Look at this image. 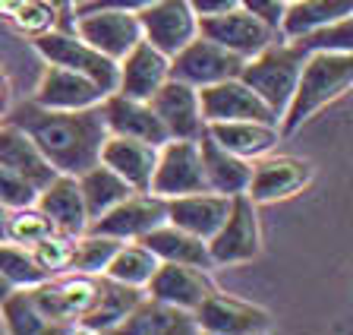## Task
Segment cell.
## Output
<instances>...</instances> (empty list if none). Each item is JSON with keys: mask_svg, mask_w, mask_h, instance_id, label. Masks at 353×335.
Segmentation results:
<instances>
[{"mask_svg": "<svg viewBox=\"0 0 353 335\" xmlns=\"http://www.w3.org/2000/svg\"><path fill=\"white\" fill-rule=\"evenodd\" d=\"M10 120L35 140L41 155L54 164V171L73 174V178L101 162V146L110 136L101 104H92L82 111H51L29 102L16 108Z\"/></svg>", "mask_w": 353, "mask_h": 335, "instance_id": "cell-1", "label": "cell"}, {"mask_svg": "<svg viewBox=\"0 0 353 335\" xmlns=\"http://www.w3.org/2000/svg\"><path fill=\"white\" fill-rule=\"evenodd\" d=\"M353 92V54L309 51L303 60L294 98L281 114V136H290L309 124L319 111Z\"/></svg>", "mask_w": 353, "mask_h": 335, "instance_id": "cell-2", "label": "cell"}, {"mask_svg": "<svg viewBox=\"0 0 353 335\" xmlns=\"http://www.w3.org/2000/svg\"><path fill=\"white\" fill-rule=\"evenodd\" d=\"M303 60H306V51L300 45L287 41V38H274L268 48L252 54L250 60H243L240 79L252 86V92H259V98L281 117L294 98Z\"/></svg>", "mask_w": 353, "mask_h": 335, "instance_id": "cell-3", "label": "cell"}, {"mask_svg": "<svg viewBox=\"0 0 353 335\" xmlns=\"http://www.w3.org/2000/svg\"><path fill=\"white\" fill-rule=\"evenodd\" d=\"M38 57L44 64H57V67L76 70V73L95 79L104 92L117 89V60H110L108 54H101L98 48H92L88 41H82L73 29H51L44 35L32 38Z\"/></svg>", "mask_w": 353, "mask_h": 335, "instance_id": "cell-4", "label": "cell"}, {"mask_svg": "<svg viewBox=\"0 0 353 335\" xmlns=\"http://www.w3.org/2000/svg\"><path fill=\"white\" fill-rule=\"evenodd\" d=\"M29 291L44 310V316L57 326V332H73L76 323L82 320V313L92 307V300L98 294V276L66 269L57 276H48Z\"/></svg>", "mask_w": 353, "mask_h": 335, "instance_id": "cell-5", "label": "cell"}, {"mask_svg": "<svg viewBox=\"0 0 353 335\" xmlns=\"http://www.w3.org/2000/svg\"><path fill=\"white\" fill-rule=\"evenodd\" d=\"M208 253L214 266H240L262 253V228H259V206L246 193H236L228 218L208 238Z\"/></svg>", "mask_w": 353, "mask_h": 335, "instance_id": "cell-6", "label": "cell"}, {"mask_svg": "<svg viewBox=\"0 0 353 335\" xmlns=\"http://www.w3.org/2000/svg\"><path fill=\"white\" fill-rule=\"evenodd\" d=\"M208 190L205 174H202V152H199V140H164L158 146V164H154L148 193L161 196V200H174V196L199 193Z\"/></svg>", "mask_w": 353, "mask_h": 335, "instance_id": "cell-7", "label": "cell"}, {"mask_svg": "<svg viewBox=\"0 0 353 335\" xmlns=\"http://www.w3.org/2000/svg\"><path fill=\"white\" fill-rule=\"evenodd\" d=\"M312 178H316V164L309 158L268 152V155L252 162V178H250V186H246V196L256 206L281 202L303 193L312 184Z\"/></svg>", "mask_w": 353, "mask_h": 335, "instance_id": "cell-8", "label": "cell"}, {"mask_svg": "<svg viewBox=\"0 0 353 335\" xmlns=\"http://www.w3.org/2000/svg\"><path fill=\"white\" fill-rule=\"evenodd\" d=\"M243 57H236L234 51L221 48L218 41L205 35H196L186 48L170 57V76L180 82H190L192 89H205L214 82H224L230 76H240Z\"/></svg>", "mask_w": 353, "mask_h": 335, "instance_id": "cell-9", "label": "cell"}, {"mask_svg": "<svg viewBox=\"0 0 353 335\" xmlns=\"http://www.w3.org/2000/svg\"><path fill=\"white\" fill-rule=\"evenodd\" d=\"M73 32L88 41L92 48H98L101 54H108L110 60H120L136 41H142V26L139 16L130 10H76Z\"/></svg>", "mask_w": 353, "mask_h": 335, "instance_id": "cell-10", "label": "cell"}, {"mask_svg": "<svg viewBox=\"0 0 353 335\" xmlns=\"http://www.w3.org/2000/svg\"><path fill=\"white\" fill-rule=\"evenodd\" d=\"M161 222H168V200L148 193V190H132L110 212H104L101 218L88 224V231L108 234V238H117L126 244V240H142Z\"/></svg>", "mask_w": 353, "mask_h": 335, "instance_id": "cell-11", "label": "cell"}, {"mask_svg": "<svg viewBox=\"0 0 353 335\" xmlns=\"http://www.w3.org/2000/svg\"><path fill=\"white\" fill-rule=\"evenodd\" d=\"M196 323L199 332L212 335H256L272 329V313L259 304L214 291L196 307Z\"/></svg>", "mask_w": 353, "mask_h": 335, "instance_id": "cell-12", "label": "cell"}, {"mask_svg": "<svg viewBox=\"0 0 353 335\" xmlns=\"http://www.w3.org/2000/svg\"><path fill=\"white\" fill-rule=\"evenodd\" d=\"M199 102H202L205 124H221V120H268V124H281L278 114L240 76H230L224 82L199 89Z\"/></svg>", "mask_w": 353, "mask_h": 335, "instance_id": "cell-13", "label": "cell"}, {"mask_svg": "<svg viewBox=\"0 0 353 335\" xmlns=\"http://www.w3.org/2000/svg\"><path fill=\"white\" fill-rule=\"evenodd\" d=\"M136 16L142 26V38L168 57H174L199 35V19L186 0H154L152 7L139 10Z\"/></svg>", "mask_w": 353, "mask_h": 335, "instance_id": "cell-14", "label": "cell"}, {"mask_svg": "<svg viewBox=\"0 0 353 335\" xmlns=\"http://www.w3.org/2000/svg\"><path fill=\"white\" fill-rule=\"evenodd\" d=\"M199 35L218 41L221 48L234 51L236 57L250 60L252 54H259L262 48H268L274 38H281L278 32L268 23H262L259 16L246 13L243 7L228 10L221 16H212V19H199Z\"/></svg>", "mask_w": 353, "mask_h": 335, "instance_id": "cell-15", "label": "cell"}, {"mask_svg": "<svg viewBox=\"0 0 353 335\" xmlns=\"http://www.w3.org/2000/svg\"><path fill=\"white\" fill-rule=\"evenodd\" d=\"M104 95L108 92L95 79H88L76 70L48 64L41 70V79L35 86L32 102L41 104V108H51V111H82V108H92V104H101Z\"/></svg>", "mask_w": 353, "mask_h": 335, "instance_id": "cell-16", "label": "cell"}, {"mask_svg": "<svg viewBox=\"0 0 353 335\" xmlns=\"http://www.w3.org/2000/svg\"><path fill=\"white\" fill-rule=\"evenodd\" d=\"M148 102H152L158 120L164 124L168 136H174V140H199V136L205 133L199 89H192L190 82H180L170 76Z\"/></svg>", "mask_w": 353, "mask_h": 335, "instance_id": "cell-17", "label": "cell"}, {"mask_svg": "<svg viewBox=\"0 0 353 335\" xmlns=\"http://www.w3.org/2000/svg\"><path fill=\"white\" fill-rule=\"evenodd\" d=\"M168 79H170V57L142 38L117 60V89L114 92L148 102Z\"/></svg>", "mask_w": 353, "mask_h": 335, "instance_id": "cell-18", "label": "cell"}, {"mask_svg": "<svg viewBox=\"0 0 353 335\" xmlns=\"http://www.w3.org/2000/svg\"><path fill=\"white\" fill-rule=\"evenodd\" d=\"M214 291H218V285L212 282L208 269L190 266V262H161V266L154 269L152 282L145 285V294L183 307V310H192V313Z\"/></svg>", "mask_w": 353, "mask_h": 335, "instance_id": "cell-19", "label": "cell"}, {"mask_svg": "<svg viewBox=\"0 0 353 335\" xmlns=\"http://www.w3.org/2000/svg\"><path fill=\"white\" fill-rule=\"evenodd\" d=\"M101 111H104L108 133H114V136H132V140H145V142H154V146H161L164 140H170L164 124L154 114L152 102L110 92V95H104Z\"/></svg>", "mask_w": 353, "mask_h": 335, "instance_id": "cell-20", "label": "cell"}, {"mask_svg": "<svg viewBox=\"0 0 353 335\" xmlns=\"http://www.w3.org/2000/svg\"><path fill=\"white\" fill-rule=\"evenodd\" d=\"M35 206L51 218V224L57 231L76 234V238L82 231H88V209H85V200H82L79 178H73V174H54L38 190Z\"/></svg>", "mask_w": 353, "mask_h": 335, "instance_id": "cell-21", "label": "cell"}, {"mask_svg": "<svg viewBox=\"0 0 353 335\" xmlns=\"http://www.w3.org/2000/svg\"><path fill=\"white\" fill-rule=\"evenodd\" d=\"M145 298V288H132V285L114 282L108 276H98V294L92 300L82 320L76 323L79 332H117L123 326V320L130 316V310Z\"/></svg>", "mask_w": 353, "mask_h": 335, "instance_id": "cell-22", "label": "cell"}, {"mask_svg": "<svg viewBox=\"0 0 353 335\" xmlns=\"http://www.w3.org/2000/svg\"><path fill=\"white\" fill-rule=\"evenodd\" d=\"M234 196L214 193V190H199V193L174 196L168 200V222H174L176 228L196 234V238L208 240L221 228V222L228 218Z\"/></svg>", "mask_w": 353, "mask_h": 335, "instance_id": "cell-23", "label": "cell"}, {"mask_svg": "<svg viewBox=\"0 0 353 335\" xmlns=\"http://www.w3.org/2000/svg\"><path fill=\"white\" fill-rule=\"evenodd\" d=\"M117 332H130V335H196L199 323L196 313L183 310L168 300H158L152 294L139 300L130 310V316L123 320V326Z\"/></svg>", "mask_w": 353, "mask_h": 335, "instance_id": "cell-24", "label": "cell"}, {"mask_svg": "<svg viewBox=\"0 0 353 335\" xmlns=\"http://www.w3.org/2000/svg\"><path fill=\"white\" fill-rule=\"evenodd\" d=\"M0 164L16 171L19 178H26L35 190H41L57 174L54 164L35 146V140L19 124H13V120H0Z\"/></svg>", "mask_w": 353, "mask_h": 335, "instance_id": "cell-25", "label": "cell"}, {"mask_svg": "<svg viewBox=\"0 0 353 335\" xmlns=\"http://www.w3.org/2000/svg\"><path fill=\"white\" fill-rule=\"evenodd\" d=\"M101 162L120 174L132 190H148L158 164V146L132 136H114L110 133L101 146Z\"/></svg>", "mask_w": 353, "mask_h": 335, "instance_id": "cell-26", "label": "cell"}, {"mask_svg": "<svg viewBox=\"0 0 353 335\" xmlns=\"http://www.w3.org/2000/svg\"><path fill=\"white\" fill-rule=\"evenodd\" d=\"M199 152H202V174H205V186L214 193L236 196L246 193L252 178V162L240 158L234 152H228L214 136H208V130L199 136Z\"/></svg>", "mask_w": 353, "mask_h": 335, "instance_id": "cell-27", "label": "cell"}, {"mask_svg": "<svg viewBox=\"0 0 353 335\" xmlns=\"http://www.w3.org/2000/svg\"><path fill=\"white\" fill-rule=\"evenodd\" d=\"M205 130L228 152L250 158V162L274 152L278 142L284 140L281 124H268V120H221V124H205Z\"/></svg>", "mask_w": 353, "mask_h": 335, "instance_id": "cell-28", "label": "cell"}, {"mask_svg": "<svg viewBox=\"0 0 353 335\" xmlns=\"http://www.w3.org/2000/svg\"><path fill=\"white\" fill-rule=\"evenodd\" d=\"M142 244L152 250L161 262H190V266L212 269V253H208V240L196 238V234L176 228L174 222H161L158 228L142 238Z\"/></svg>", "mask_w": 353, "mask_h": 335, "instance_id": "cell-29", "label": "cell"}, {"mask_svg": "<svg viewBox=\"0 0 353 335\" xmlns=\"http://www.w3.org/2000/svg\"><path fill=\"white\" fill-rule=\"evenodd\" d=\"M353 13V0H290L284 7V19L278 26L281 38H303L309 32L334 23L341 16Z\"/></svg>", "mask_w": 353, "mask_h": 335, "instance_id": "cell-30", "label": "cell"}, {"mask_svg": "<svg viewBox=\"0 0 353 335\" xmlns=\"http://www.w3.org/2000/svg\"><path fill=\"white\" fill-rule=\"evenodd\" d=\"M79 190H82V200H85V209H88V224L95 222V218H101L104 212H110L120 200H126V196L132 193V186L104 162L92 164L88 171L79 174Z\"/></svg>", "mask_w": 353, "mask_h": 335, "instance_id": "cell-31", "label": "cell"}, {"mask_svg": "<svg viewBox=\"0 0 353 335\" xmlns=\"http://www.w3.org/2000/svg\"><path fill=\"white\" fill-rule=\"evenodd\" d=\"M158 266H161V260H158L142 240H126V244L117 247V253L110 256L104 276L114 278V282L132 285V288H145Z\"/></svg>", "mask_w": 353, "mask_h": 335, "instance_id": "cell-32", "label": "cell"}, {"mask_svg": "<svg viewBox=\"0 0 353 335\" xmlns=\"http://www.w3.org/2000/svg\"><path fill=\"white\" fill-rule=\"evenodd\" d=\"M0 316L7 323V332L13 335H48V332H57L44 310L38 307V300L32 298L29 288H13L7 294V300L0 304Z\"/></svg>", "mask_w": 353, "mask_h": 335, "instance_id": "cell-33", "label": "cell"}, {"mask_svg": "<svg viewBox=\"0 0 353 335\" xmlns=\"http://www.w3.org/2000/svg\"><path fill=\"white\" fill-rule=\"evenodd\" d=\"M123 240L117 238H108V234H98V231H82L73 244V262L70 269L73 272H85V276H104L110 256L117 253V247Z\"/></svg>", "mask_w": 353, "mask_h": 335, "instance_id": "cell-34", "label": "cell"}, {"mask_svg": "<svg viewBox=\"0 0 353 335\" xmlns=\"http://www.w3.org/2000/svg\"><path fill=\"white\" fill-rule=\"evenodd\" d=\"M0 276L7 278L13 288H35L38 282L48 278V272L38 266V260L32 256L29 247L3 240L0 244Z\"/></svg>", "mask_w": 353, "mask_h": 335, "instance_id": "cell-35", "label": "cell"}, {"mask_svg": "<svg viewBox=\"0 0 353 335\" xmlns=\"http://www.w3.org/2000/svg\"><path fill=\"white\" fill-rule=\"evenodd\" d=\"M294 45H300L303 51H334V54H353V13L341 16L334 23L322 26V29L309 32L303 38H290Z\"/></svg>", "mask_w": 353, "mask_h": 335, "instance_id": "cell-36", "label": "cell"}, {"mask_svg": "<svg viewBox=\"0 0 353 335\" xmlns=\"http://www.w3.org/2000/svg\"><path fill=\"white\" fill-rule=\"evenodd\" d=\"M10 26L26 38H38L44 32L60 29V13L48 0H22L19 7L10 13Z\"/></svg>", "mask_w": 353, "mask_h": 335, "instance_id": "cell-37", "label": "cell"}, {"mask_svg": "<svg viewBox=\"0 0 353 335\" xmlns=\"http://www.w3.org/2000/svg\"><path fill=\"white\" fill-rule=\"evenodd\" d=\"M73 244H76V234H66V231H57V228H54L48 238L32 244L29 250L48 276H57V272H66L70 262H73Z\"/></svg>", "mask_w": 353, "mask_h": 335, "instance_id": "cell-38", "label": "cell"}, {"mask_svg": "<svg viewBox=\"0 0 353 335\" xmlns=\"http://www.w3.org/2000/svg\"><path fill=\"white\" fill-rule=\"evenodd\" d=\"M51 231H54L51 218L44 216L35 202H32V206H22V209H10V240H13V244L32 247L41 238H48Z\"/></svg>", "mask_w": 353, "mask_h": 335, "instance_id": "cell-39", "label": "cell"}, {"mask_svg": "<svg viewBox=\"0 0 353 335\" xmlns=\"http://www.w3.org/2000/svg\"><path fill=\"white\" fill-rule=\"evenodd\" d=\"M35 196H38V190L29 184V180L0 164V206L22 209V206H32Z\"/></svg>", "mask_w": 353, "mask_h": 335, "instance_id": "cell-40", "label": "cell"}, {"mask_svg": "<svg viewBox=\"0 0 353 335\" xmlns=\"http://www.w3.org/2000/svg\"><path fill=\"white\" fill-rule=\"evenodd\" d=\"M240 7L246 10V13H252V16H259L262 23H268L274 32H278V26H281V19H284V0H240Z\"/></svg>", "mask_w": 353, "mask_h": 335, "instance_id": "cell-41", "label": "cell"}, {"mask_svg": "<svg viewBox=\"0 0 353 335\" xmlns=\"http://www.w3.org/2000/svg\"><path fill=\"white\" fill-rule=\"evenodd\" d=\"M186 3L196 13V19H212V16H221L228 10L240 7V0H186Z\"/></svg>", "mask_w": 353, "mask_h": 335, "instance_id": "cell-42", "label": "cell"}, {"mask_svg": "<svg viewBox=\"0 0 353 335\" xmlns=\"http://www.w3.org/2000/svg\"><path fill=\"white\" fill-rule=\"evenodd\" d=\"M154 0H88V3H79L76 10H101V7H110V10H130V13H139V10L152 7Z\"/></svg>", "mask_w": 353, "mask_h": 335, "instance_id": "cell-43", "label": "cell"}, {"mask_svg": "<svg viewBox=\"0 0 353 335\" xmlns=\"http://www.w3.org/2000/svg\"><path fill=\"white\" fill-rule=\"evenodd\" d=\"M48 3L60 13V29H73V23H76V3L73 0H48Z\"/></svg>", "mask_w": 353, "mask_h": 335, "instance_id": "cell-44", "label": "cell"}, {"mask_svg": "<svg viewBox=\"0 0 353 335\" xmlns=\"http://www.w3.org/2000/svg\"><path fill=\"white\" fill-rule=\"evenodd\" d=\"M10 240V209L0 206V244Z\"/></svg>", "mask_w": 353, "mask_h": 335, "instance_id": "cell-45", "label": "cell"}, {"mask_svg": "<svg viewBox=\"0 0 353 335\" xmlns=\"http://www.w3.org/2000/svg\"><path fill=\"white\" fill-rule=\"evenodd\" d=\"M0 102L10 104V82H7V73H3V67H0Z\"/></svg>", "mask_w": 353, "mask_h": 335, "instance_id": "cell-46", "label": "cell"}, {"mask_svg": "<svg viewBox=\"0 0 353 335\" xmlns=\"http://www.w3.org/2000/svg\"><path fill=\"white\" fill-rule=\"evenodd\" d=\"M19 3H22V0H0V16H3V19H10V13H13Z\"/></svg>", "mask_w": 353, "mask_h": 335, "instance_id": "cell-47", "label": "cell"}, {"mask_svg": "<svg viewBox=\"0 0 353 335\" xmlns=\"http://www.w3.org/2000/svg\"><path fill=\"white\" fill-rule=\"evenodd\" d=\"M10 291H13V285H10L7 278L0 276V304H3V300H7V294H10Z\"/></svg>", "mask_w": 353, "mask_h": 335, "instance_id": "cell-48", "label": "cell"}, {"mask_svg": "<svg viewBox=\"0 0 353 335\" xmlns=\"http://www.w3.org/2000/svg\"><path fill=\"white\" fill-rule=\"evenodd\" d=\"M7 332V323H3V316H0V335Z\"/></svg>", "mask_w": 353, "mask_h": 335, "instance_id": "cell-49", "label": "cell"}, {"mask_svg": "<svg viewBox=\"0 0 353 335\" xmlns=\"http://www.w3.org/2000/svg\"><path fill=\"white\" fill-rule=\"evenodd\" d=\"M3 114H7V104L0 102V120H3Z\"/></svg>", "mask_w": 353, "mask_h": 335, "instance_id": "cell-50", "label": "cell"}, {"mask_svg": "<svg viewBox=\"0 0 353 335\" xmlns=\"http://www.w3.org/2000/svg\"><path fill=\"white\" fill-rule=\"evenodd\" d=\"M73 3H76V7H79V3H88V0H73Z\"/></svg>", "mask_w": 353, "mask_h": 335, "instance_id": "cell-51", "label": "cell"}, {"mask_svg": "<svg viewBox=\"0 0 353 335\" xmlns=\"http://www.w3.org/2000/svg\"><path fill=\"white\" fill-rule=\"evenodd\" d=\"M284 3H290V0H284Z\"/></svg>", "mask_w": 353, "mask_h": 335, "instance_id": "cell-52", "label": "cell"}]
</instances>
